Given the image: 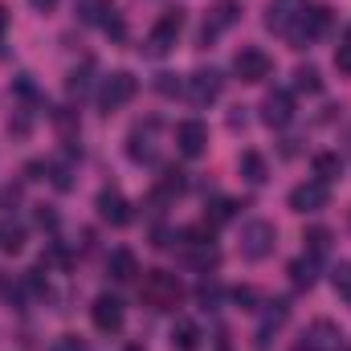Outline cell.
<instances>
[{
	"mask_svg": "<svg viewBox=\"0 0 351 351\" xmlns=\"http://www.w3.org/2000/svg\"><path fill=\"white\" fill-rule=\"evenodd\" d=\"M335 70H339V74H351V41L335 49Z\"/></svg>",
	"mask_w": 351,
	"mask_h": 351,
	"instance_id": "cell-31",
	"label": "cell"
},
{
	"mask_svg": "<svg viewBox=\"0 0 351 351\" xmlns=\"http://www.w3.org/2000/svg\"><path fill=\"white\" fill-rule=\"evenodd\" d=\"M265 306H269V311L262 315V327H258V348H265V343H269V331H278V327L290 319V306H286L282 298H278V302H265Z\"/></svg>",
	"mask_w": 351,
	"mask_h": 351,
	"instance_id": "cell-19",
	"label": "cell"
},
{
	"mask_svg": "<svg viewBox=\"0 0 351 351\" xmlns=\"http://www.w3.org/2000/svg\"><path fill=\"white\" fill-rule=\"evenodd\" d=\"M53 351H86V343H82L78 335H62V339L53 343Z\"/></svg>",
	"mask_w": 351,
	"mask_h": 351,
	"instance_id": "cell-32",
	"label": "cell"
},
{
	"mask_svg": "<svg viewBox=\"0 0 351 351\" xmlns=\"http://www.w3.org/2000/svg\"><path fill=\"white\" fill-rule=\"evenodd\" d=\"M29 4H33V8H37V12H49V8H53V4H58V0H29Z\"/></svg>",
	"mask_w": 351,
	"mask_h": 351,
	"instance_id": "cell-33",
	"label": "cell"
},
{
	"mask_svg": "<svg viewBox=\"0 0 351 351\" xmlns=\"http://www.w3.org/2000/svg\"><path fill=\"white\" fill-rule=\"evenodd\" d=\"M311 168H315V180L331 184V180H339V172H343V160H339L335 152H319V156L311 160Z\"/></svg>",
	"mask_w": 351,
	"mask_h": 351,
	"instance_id": "cell-22",
	"label": "cell"
},
{
	"mask_svg": "<svg viewBox=\"0 0 351 351\" xmlns=\"http://www.w3.org/2000/svg\"><path fill=\"white\" fill-rule=\"evenodd\" d=\"M269 70H274V62H269V53L258 49V45H245V49L233 58V74H237L241 82H265Z\"/></svg>",
	"mask_w": 351,
	"mask_h": 351,
	"instance_id": "cell-7",
	"label": "cell"
},
{
	"mask_svg": "<svg viewBox=\"0 0 351 351\" xmlns=\"http://www.w3.org/2000/svg\"><path fill=\"white\" fill-rule=\"evenodd\" d=\"M4 29H8V8L0 4V37H4Z\"/></svg>",
	"mask_w": 351,
	"mask_h": 351,
	"instance_id": "cell-34",
	"label": "cell"
},
{
	"mask_svg": "<svg viewBox=\"0 0 351 351\" xmlns=\"http://www.w3.org/2000/svg\"><path fill=\"white\" fill-rule=\"evenodd\" d=\"M237 172H241L245 184H265L269 180V164H265V156H258V152H245L237 160Z\"/></svg>",
	"mask_w": 351,
	"mask_h": 351,
	"instance_id": "cell-21",
	"label": "cell"
},
{
	"mask_svg": "<svg viewBox=\"0 0 351 351\" xmlns=\"http://www.w3.org/2000/svg\"><path fill=\"white\" fill-rule=\"evenodd\" d=\"M200 323H192V319H176V327H172V348L176 351H196L200 348Z\"/></svg>",
	"mask_w": 351,
	"mask_h": 351,
	"instance_id": "cell-20",
	"label": "cell"
},
{
	"mask_svg": "<svg viewBox=\"0 0 351 351\" xmlns=\"http://www.w3.org/2000/svg\"><path fill=\"white\" fill-rule=\"evenodd\" d=\"M156 90H160V94H168V98H172V94H180V90H184V82H180V78H176V74H160V78H156Z\"/></svg>",
	"mask_w": 351,
	"mask_h": 351,
	"instance_id": "cell-29",
	"label": "cell"
},
{
	"mask_svg": "<svg viewBox=\"0 0 351 351\" xmlns=\"http://www.w3.org/2000/svg\"><path fill=\"white\" fill-rule=\"evenodd\" d=\"M94 208H98V217H102L106 225H114V229L131 221V200H127L119 188H102L98 200H94Z\"/></svg>",
	"mask_w": 351,
	"mask_h": 351,
	"instance_id": "cell-12",
	"label": "cell"
},
{
	"mask_svg": "<svg viewBox=\"0 0 351 351\" xmlns=\"http://www.w3.org/2000/svg\"><path fill=\"white\" fill-rule=\"evenodd\" d=\"M302 8H306V0H269V4H265V29L286 33V29L298 21Z\"/></svg>",
	"mask_w": 351,
	"mask_h": 351,
	"instance_id": "cell-15",
	"label": "cell"
},
{
	"mask_svg": "<svg viewBox=\"0 0 351 351\" xmlns=\"http://www.w3.org/2000/svg\"><path fill=\"white\" fill-rule=\"evenodd\" d=\"M0 250L4 254H21L25 250V229L21 225H0Z\"/></svg>",
	"mask_w": 351,
	"mask_h": 351,
	"instance_id": "cell-26",
	"label": "cell"
},
{
	"mask_svg": "<svg viewBox=\"0 0 351 351\" xmlns=\"http://www.w3.org/2000/svg\"><path fill=\"white\" fill-rule=\"evenodd\" d=\"M233 217H237V200H225V196H221V200L208 204V217H204V221L217 229V225H225V221H233Z\"/></svg>",
	"mask_w": 351,
	"mask_h": 351,
	"instance_id": "cell-25",
	"label": "cell"
},
{
	"mask_svg": "<svg viewBox=\"0 0 351 351\" xmlns=\"http://www.w3.org/2000/svg\"><path fill=\"white\" fill-rule=\"evenodd\" d=\"M139 294L152 311H176L180 298H184V282L168 269H147L143 282H139Z\"/></svg>",
	"mask_w": 351,
	"mask_h": 351,
	"instance_id": "cell-1",
	"label": "cell"
},
{
	"mask_svg": "<svg viewBox=\"0 0 351 351\" xmlns=\"http://www.w3.org/2000/svg\"><path fill=\"white\" fill-rule=\"evenodd\" d=\"M106 269H110L114 282H135V278H139V258H135L131 250H114L110 262H106Z\"/></svg>",
	"mask_w": 351,
	"mask_h": 351,
	"instance_id": "cell-18",
	"label": "cell"
},
{
	"mask_svg": "<svg viewBox=\"0 0 351 351\" xmlns=\"http://www.w3.org/2000/svg\"><path fill=\"white\" fill-rule=\"evenodd\" d=\"M286 274H290V286H294V290H311L315 278H319V258H311V254H306V258H294Z\"/></svg>",
	"mask_w": 351,
	"mask_h": 351,
	"instance_id": "cell-17",
	"label": "cell"
},
{
	"mask_svg": "<svg viewBox=\"0 0 351 351\" xmlns=\"http://www.w3.org/2000/svg\"><path fill=\"white\" fill-rule=\"evenodd\" d=\"M306 254L311 258H323L327 250H331V229H323V225H315V229H306Z\"/></svg>",
	"mask_w": 351,
	"mask_h": 351,
	"instance_id": "cell-23",
	"label": "cell"
},
{
	"mask_svg": "<svg viewBox=\"0 0 351 351\" xmlns=\"http://www.w3.org/2000/svg\"><path fill=\"white\" fill-rule=\"evenodd\" d=\"M327 25H331V8H327V4H306V8L298 12V21L286 29V37L294 41V49H302L306 41L323 37V33H327Z\"/></svg>",
	"mask_w": 351,
	"mask_h": 351,
	"instance_id": "cell-2",
	"label": "cell"
},
{
	"mask_svg": "<svg viewBox=\"0 0 351 351\" xmlns=\"http://www.w3.org/2000/svg\"><path fill=\"white\" fill-rule=\"evenodd\" d=\"M294 86L306 90V94H319V90H323V78H319L315 66H298V70H294Z\"/></svg>",
	"mask_w": 351,
	"mask_h": 351,
	"instance_id": "cell-27",
	"label": "cell"
},
{
	"mask_svg": "<svg viewBox=\"0 0 351 351\" xmlns=\"http://www.w3.org/2000/svg\"><path fill=\"white\" fill-rule=\"evenodd\" d=\"M327 196H331V188L323 180H306V184L290 188V208L294 213H319V208H327Z\"/></svg>",
	"mask_w": 351,
	"mask_h": 351,
	"instance_id": "cell-11",
	"label": "cell"
},
{
	"mask_svg": "<svg viewBox=\"0 0 351 351\" xmlns=\"http://www.w3.org/2000/svg\"><path fill=\"white\" fill-rule=\"evenodd\" d=\"M339 327L331 323V319H315L311 327H306V335H302V348L298 351H339Z\"/></svg>",
	"mask_w": 351,
	"mask_h": 351,
	"instance_id": "cell-13",
	"label": "cell"
},
{
	"mask_svg": "<svg viewBox=\"0 0 351 351\" xmlns=\"http://www.w3.org/2000/svg\"><path fill=\"white\" fill-rule=\"evenodd\" d=\"M127 156L135 164H152L156 160V123H143L127 135Z\"/></svg>",
	"mask_w": 351,
	"mask_h": 351,
	"instance_id": "cell-16",
	"label": "cell"
},
{
	"mask_svg": "<svg viewBox=\"0 0 351 351\" xmlns=\"http://www.w3.org/2000/svg\"><path fill=\"white\" fill-rule=\"evenodd\" d=\"M184 192V172H164L156 180V200H172Z\"/></svg>",
	"mask_w": 351,
	"mask_h": 351,
	"instance_id": "cell-24",
	"label": "cell"
},
{
	"mask_svg": "<svg viewBox=\"0 0 351 351\" xmlns=\"http://www.w3.org/2000/svg\"><path fill=\"white\" fill-rule=\"evenodd\" d=\"M331 282H335V294H339V298H348V302H351V265H348V262L331 269Z\"/></svg>",
	"mask_w": 351,
	"mask_h": 351,
	"instance_id": "cell-28",
	"label": "cell"
},
{
	"mask_svg": "<svg viewBox=\"0 0 351 351\" xmlns=\"http://www.w3.org/2000/svg\"><path fill=\"white\" fill-rule=\"evenodd\" d=\"M204 147H208V127L200 119H184L176 127V152L188 156V160H196V156H204Z\"/></svg>",
	"mask_w": 351,
	"mask_h": 351,
	"instance_id": "cell-10",
	"label": "cell"
},
{
	"mask_svg": "<svg viewBox=\"0 0 351 351\" xmlns=\"http://www.w3.org/2000/svg\"><path fill=\"white\" fill-rule=\"evenodd\" d=\"M262 123L274 127V131H282V127L294 123V94L290 90H269L265 94L262 98Z\"/></svg>",
	"mask_w": 351,
	"mask_h": 351,
	"instance_id": "cell-9",
	"label": "cell"
},
{
	"mask_svg": "<svg viewBox=\"0 0 351 351\" xmlns=\"http://www.w3.org/2000/svg\"><path fill=\"white\" fill-rule=\"evenodd\" d=\"M274 245H278V229H274L269 221H250V225L241 229V258L262 262V258L274 254Z\"/></svg>",
	"mask_w": 351,
	"mask_h": 351,
	"instance_id": "cell-4",
	"label": "cell"
},
{
	"mask_svg": "<svg viewBox=\"0 0 351 351\" xmlns=\"http://www.w3.org/2000/svg\"><path fill=\"white\" fill-rule=\"evenodd\" d=\"M184 90H188V98L196 102V106H208V102H217L221 98V90H225V78H221V70H196V74H188V82H184Z\"/></svg>",
	"mask_w": 351,
	"mask_h": 351,
	"instance_id": "cell-8",
	"label": "cell"
},
{
	"mask_svg": "<svg viewBox=\"0 0 351 351\" xmlns=\"http://www.w3.org/2000/svg\"><path fill=\"white\" fill-rule=\"evenodd\" d=\"M196 298H200L204 306H213V302H221V286H217V282H204V286L196 290Z\"/></svg>",
	"mask_w": 351,
	"mask_h": 351,
	"instance_id": "cell-30",
	"label": "cell"
},
{
	"mask_svg": "<svg viewBox=\"0 0 351 351\" xmlns=\"http://www.w3.org/2000/svg\"><path fill=\"white\" fill-rule=\"evenodd\" d=\"M90 323H94L102 335H119V331H123V323H127L123 302H119L114 294H98V298L90 302Z\"/></svg>",
	"mask_w": 351,
	"mask_h": 351,
	"instance_id": "cell-6",
	"label": "cell"
},
{
	"mask_svg": "<svg viewBox=\"0 0 351 351\" xmlns=\"http://www.w3.org/2000/svg\"><path fill=\"white\" fill-rule=\"evenodd\" d=\"M135 94H139V78L127 74V70H114V74L102 82V90H98V102H102V110H119V106H127Z\"/></svg>",
	"mask_w": 351,
	"mask_h": 351,
	"instance_id": "cell-5",
	"label": "cell"
},
{
	"mask_svg": "<svg viewBox=\"0 0 351 351\" xmlns=\"http://www.w3.org/2000/svg\"><path fill=\"white\" fill-rule=\"evenodd\" d=\"M241 16V8H237V0H217V8L208 12V21H204V29H200V45H208L217 33H225L233 21Z\"/></svg>",
	"mask_w": 351,
	"mask_h": 351,
	"instance_id": "cell-14",
	"label": "cell"
},
{
	"mask_svg": "<svg viewBox=\"0 0 351 351\" xmlns=\"http://www.w3.org/2000/svg\"><path fill=\"white\" fill-rule=\"evenodd\" d=\"M180 29H184V8H168V12H160L156 25H152V33H147V53H152V58L168 53V49L176 45V37H180Z\"/></svg>",
	"mask_w": 351,
	"mask_h": 351,
	"instance_id": "cell-3",
	"label": "cell"
},
{
	"mask_svg": "<svg viewBox=\"0 0 351 351\" xmlns=\"http://www.w3.org/2000/svg\"><path fill=\"white\" fill-rule=\"evenodd\" d=\"M221 351H229V348H221Z\"/></svg>",
	"mask_w": 351,
	"mask_h": 351,
	"instance_id": "cell-35",
	"label": "cell"
}]
</instances>
